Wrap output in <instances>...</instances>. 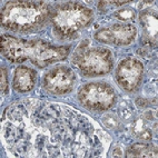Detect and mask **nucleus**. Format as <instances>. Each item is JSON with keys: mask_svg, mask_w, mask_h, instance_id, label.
Masks as SVG:
<instances>
[{"mask_svg": "<svg viewBox=\"0 0 158 158\" xmlns=\"http://www.w3.org/2000/svg\"><path fill=\"white\" fill-rule=\"evenodd\" d=\"M70 46H52L41 39H23L2 35L0 51L11 62L30 61L38 68H45L57 61L65 60L70 54Z\"/></svg>", "mask_w": 158, "mask_h": 158, "instance_id": "f257e3e1", "label": "nucleus"}, {"mask_svg": "<svg viewBox=\"0 0 158 158\" xmlns=\"http://www.w3.org/2000/svg\"><path fill=\"white\" fill-rule=\"evenodd\" d=\"M52 8L44 1H9L1 10L3 28L16 32H28L47 23Z\"/></svg>", "mask_w": 158, "mask_h": 158, "instance_id": "f03ea898", "label": "nucleus"}, {"mask_svg": "<svg viewBox=\"0 0 158 158\" xmlns=\"http://www.w3.org/2000/svg\"><path fill=\"white\" fill-rule=\"evenodd\" d=\"M91 9L79 2H66L52 8L51 23L57 37L67 39L85 29L93 21Z\"/></svg>", "mask_w": 158, "mask_h": 158, "instance_id": "7ed1b4c3", "label": "nucleus"}, {"mask_svg": "<svg viewBox=\"0 0 158 158\" xmlns=\"http://www.w3.org/2000/svg\"><path fill=\"white\" fill-rule=\"evenodd\" d=\"M73 64L85 77H99L113 70L114 57L109 49L91 47L84 41L73 55Z\"/></svg>", "mask_w": 158, "mask_h": 158, "instance_id": "20e7f679", "label": "nucleus"}, {"mask_svg": "<svg viewBox=\"0 0 158 158\" xmlns=\"http://www.w3.org/2000/svg\"><path fill=\"white\" fill-rule=\"evenodd\" d=\"M78 102L82 107L93 111H106L117 102L114 88L106 82L94 81L85 84L77 94Z\"/></svg>", "mask_w": 158, "mask_h": 158, "instance_id": "39448f33", "label": "nucleus"}, {"mask_svg": "<svg viewBox=\"0 0 158 158\" xmlns=\"http://www.w3.org/2000/svg\"><path fill=\"white\" fill-rule=\"evenodd\" d=\"M144 77V65L135 58H125L119 62L115 71L116 81L126 91L138 89Z\"/></svg>", "mask_w": 158, "mask_h": 158, "instance_id": "423d86ee", "label": "nucleus"}, {"mask_svg": "<svg viewBox=\"0 0 158 158\" xmlns=\"http://www.w3.org/2000/svg\"><path fill=\"white\" fill-rule=\"evenodd\" d=\"M76 84V76L67 66H57L47 71L43 78V86L51 95H65L70 93Z\"/></svg>", "mask_w": 158, "mask_h": 158, "instance_id": "0eeeda50", "label": "nucleus"}, {"mask_svg": "<svg viewBox=\"0 0 158 158\" xmlns=\"http://www.w3.org/2000/svg\"><path fill=\"white\" fill-rule=\"evenodd\" d=\"M137 28L131 23H115L97 30L94 35L98 43L113 46H128L135 41Z\"/></svg>", "mask_w": 158, "mask_h": 158, "instance_id": "6e6552de", "label": "nucleus"}, {"mask_svg": "<svg viewBox=\"0 0 158 158\" xmlns=\"http://www.w3.org/2000/svg\"><path fill=\"white\" fill-rule=\"evenodd\" d=\"M37 73L34 69L26 66L18 67L14 73V89L18 93H28L35 87Z\"/></svg>", "mask_w": 158, "mask_h": 158, "instance_id": "1a4fd4ad", "label": "nucleus"}, {"mask_svg": "<svg viewBox=\"0 0 158 158\" xmlns=\"http://www.w3.org/2000/svg\"><path fill=\"white\" fill-rule=\"evenodd\" d=\"M141 29H143V39L148 44L155 46L157 41V16L154 11H144L139 17Z\"/></svg>", "mask_w": 158, "mask_h": 158, "instance_id": "9d476101", "label": "nucleus"}, {"mask_svg": "<svg viewBox=\"0 0 158 158\" xmlns=\"http://www.w3.org/2000/svg\"><path fill=\"white\" fill-rule=\"evenodd\" d=\"M126 157H157V150L149 144L137 143L126 150Z\"/></svg>", "mask_w": 158, "mask_h": 158, "instance_id": "9b49d317", "label": "nucleus"}, {"mask_svg": "<svg viewBox=\"0 0 158 158\" xmlns=\"http://www.w3.org/2000/svg\"><path fill=\"white\" fill-rule=\"evenodd\" d=\"M117 19L120 20H131L135 18L136 14L134 10H130V9H120L119 11H117L115 15H114Z\"/></svg>", "mask_w": 158, "mask_h": 158, "instance_id": "f8f14e48", "label": "nucleus"}, {"mask_svg": "<svg viewBox=\"0 0 158 158\" xmlns=\"http://www.w3.org/2000/svg\"><path fill=\"white\" fill-rule=\"evenodd\" d=\"M1 91L2 94L8 93V73L5 67H2L1 70Z\"/></svg>", "mask_w": 158, "mask_h": 158, "instance_id": "ddd939ff", "label": "nucleus"}]
</instances>
